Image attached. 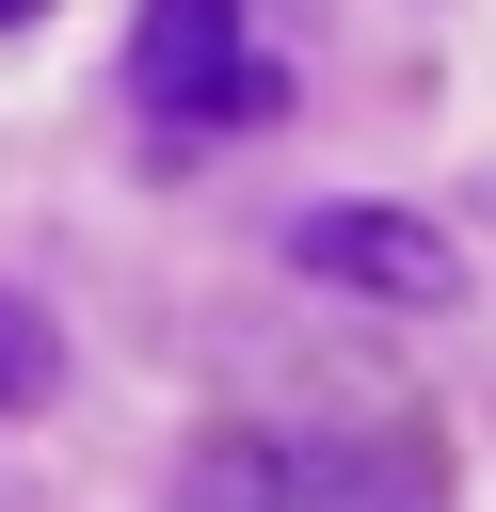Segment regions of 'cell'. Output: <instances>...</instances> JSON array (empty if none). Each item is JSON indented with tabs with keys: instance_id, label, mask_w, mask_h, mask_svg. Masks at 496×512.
<instances>
[{
	"instance_id": "6da1fadb",
	"label": "cell",
	"mask_w": 496,
	"mask_h": 512,
	"mask_svg": "<svg viewBox=\"0 0 496 512\" xmlns=\"http://www.w3.org/2000/svg\"><path fill=\"white\" fill-rule=\"evenodd\" d=\"M192 512H432L448 480H432V448L416 432H352V416H272V432H208L192 448V480H176Z\"/></svg>"
},
{
	"instance_id": "7a4b0ae2",
	"label": "cell",
	"mask_w": 496,
	"mask_h": 512,
	"mask_svg": "<svg viewBox=\"0 0 496 512\" xmlns=\"http://www.w3.org/2000/svg\"><path fill=\"white\" fill-rule=\"evenodd\" d=\"M128 80H144V112H176V128H272V112H288V48L256 32V0H144Z\"/></svg>"
},
{
	"instance_id": "3957f363",
	"label": "cell",
	"mask_w": 496,
	"mask_h": 512,
	"mask_svg": "<svg viewBox=\"0 0 496 512\" xmlns=\"http://www.w3.org/2000/svg\"><path fill=\"white\" fill-rule=\"evenodd\" d=\"M288 256H304V288H352V304H448V288H464L416 208H304Z\"/></svg>"
},
{
	"instance_id": "277c9868",
	"label": "cell",
	"mask_w": 496,
	"mask_h": 512,
	"mask_svg": "<svg viewBox=\"0 0 496 512\" xmlns=\"http://www.w3.org/2000/svg\"><path fill=\"white\" fill-rule=\"evenodd\" d=\"M48 368H64L48 304H32V288H0V416H32V400H48Z\"/></svg>"
},
{
	"instance_id": "5b68a950",
	"label": "cell",
	"mask_w": 496,
	"mask_h": 512,
	"mask_svg": "<svg viewBox=\"0 0 496 512\" xmlns=\"http://www.w3.org/2000/svg\"><path fill=\"white\" fill-rule=\"evenodd\" d=\"M16 16H48V0H0V32H16Z\"/></svg>"
}]
</instances>
